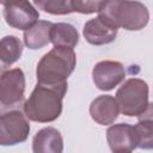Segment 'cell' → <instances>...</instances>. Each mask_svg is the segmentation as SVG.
<instances>
[{"label":"cell","instance_id":"obj_16","mask_svg":"<svg viewBox=\"0 0 153 153\" xmlns=\"http://www.w3.org/2000/svg\"><path fill=\"white\" fill-rule=\"evenodd\" d=\"M23 53V43L16 36H5L0 42V60L2 67H8L17 62Z\"/></svg>","mask_w":153,"mask_h":153},{"label":"cell","instance_id":"obj_14","mask_svg":"<svg viewBox=\"0 0 153 153\" xmlns=\"http://www.w3.org/2000/svg\"><path fill=\"white\" fill-rule=\"evenodd\" d=\"M139 121L134 126L137 134V147L142 149H153V103L137 117Z\"/></svg>","mask_w":153,"mask_h":153},{"label":"cell","instance_id":"obj_18","mask_svg":"<svg viewBox=\"0 0 153 153\" xmlns=\"http://www.w3.org/2000/svg\"><path fill=\"white\" fill-rule=\"evenodd\" d=\"M103 1H81V0H73L74 12L84 13V14H91L99 12L100 6Z\"/></svg>","mask_w":153,"mask_h":153},{"label":"cell","instance_id":"obj_6","mask_svg":"<svg viewBox=\"0 0 153 153\" xmlns=\"http://www.w3.org/2000/svg\"><path fill=\"white\" fill-rule=\"evenodd\" d=\"M25 74L20 68L4 71L0 78V104L2 110L18 106L24 100Z\"/></svg>","mask_w":153,"mask_h":153},{"label":"cell","instance_id":"obj_3","mask_svg":"<svg viewBox=\"0 0 153 153\" xmlns=\"http://www.w3.org/2000/svg\"><path fill=\"white\" fill-rule=\"evenodd\" d=\"M76 65V56L73 49L53 48L43 55L36 68L37 84L62 85L67 82Z\"/></svg>","mask_w":153,"mask_h":153},{"label":"cell","instance_id":"obj_7","mask_svg":"<svg viewBox=\"0 0 153 153\" xmlns=\"http://www.w3.org/2000/svg\"><path fill=\"white\" fill-rule=\"evenodd\" d=\"M2 13L6 23L18 30H29L32 27L39 18L38 11L35 6L25 0H13V1H2Z\"/></svg>","mask_w":153,"mask_h":153},{"label":"cell","instance_id":"obj_9","mask_svg":"<svg viewBox=\"0 0 153 153\" xmlns=\"http://www.w3.org/2000/svg\"><path fill=\"white\" fill-rule=\"evenodd\" d=\"M106 141L114 153L131 152L139 143L135 127L127 123L110 126L106 130Z\"/></svg>","mask_w":153,"mask_h":153},{"label":"cell","instance_id":"obj_12","mask_svg":"<svg viewBox=\"0 0 153 153\" xmlns=\"http://www.w3.org/2000/svg\"><path fill=\"white\" fill-rule=\"evenodd\" d=\"M33 153H62L63 139L61 133L53 127H45L38 130L32 140Z\"/></svg>","mask_w":153,"mask_h":153},{"label":"cell","instance_id":"obj_19","mask_svg":"<svg viewBox=\"0 0 153 153\" xmlns=\"http://www.w3.org/2000/svg\"><path fill=\"white\" fill-rule=\"evenodd\" d=\"M118 153H130V152H118Z\"/></svg>","mask_w":153,"mask_h":153},{"label":"cell","instance_id":"obj_10","mask_svg":"<svg viewBox=\"0 0 153 153\" xmlns=\"http://www.w3.org/2000/svg\"><path fill=\"white\" fill-rule=\"evenodd\" d=\"M117 32L118 29L100 16L86 22L82 29L85 39L93 45H104L114 42Z\"/></svg>","mask_w":153,"mask_h":153},{"label":"cell","instance_id":"obj_13","mask_svg":"<svg viewBox=\"0 0 153 153\" xmlns=\"http://www.w3.org/2000/svg\"><path fill=\"white\" fill-rule=\"evenodd\" d=\"M50 42L55 48L73 49L79 43V33L72 24L55 23L51 27Z\"/></svg>","mask_w":153,"mask_h":153},{"label":"cell","instance_id":"obj_4","mask_svg":"<svg viewBox=\"0 0 153 153\" xmlns=\"http://www.w3.org/2000/svg\"><path fill=\"white\" fill-rule=\"evenodd\" d=\"M115 98L118 103L120 111L124 116L139 117L149 104L148 85L145 80L139 78L128 79L117 90Z\"/></svg>","mask_w":153,"mask_h":153},{"label":"cell","instance_id":"obj_15","mask_svg":"<svg viewBox=\"0 0 153 153\" xmlns=\"http://www.w3.org/2000/svg\"><path fill=\"white\" fill-rule=\"evenodd\" d=\"M53 23L38 20L32 27L24 31V43L29 49H41L50 43V32Z\"/></svg>","mask_w":153,"mask_h":153},{"label":"cell","instance_id":"obj_8","mask_svg":"<svg viewBox=\"0 0 153 153\" xmlns=\"http://www.w3.org/2000/svg\"><path fill=\"white\" fill-rule=\"evenodd\" d=\"M126 78V71L121 62L105 60L96 63L92 69L94 85L102 91H111Z\"/></svg>","mask_w":153,"mask_h":153},{"label":"cell","instance_id":"obj_2","mask_svg":"<svg viewBox=\"0 0 153 153\" xmlns=\"http://www.w3.org/2000/svg\"><path fill=\"white\" fill-rule=\"evenodd\" d=\"M98 16L110 22L117 29L122 27L128 31H139L149 20V12L140 1H103Z\"/></svg>","mask_w":153,"mask_h":153},{"label":"cell","instance_id":"obj_5","mask_svg":"<svg viewBox=\"0 0 153 153\" xmlns=\"http://www.w3.org/2000/svg\"><path fill=\"white\" fill-rule=\"evenodd\" d=\"M30 133L27 117L20 110H10L0 117V143L14 146L26 141Z\"/></svg>","mask_w":153,"mask_h":153},{"label":"cell","instance_id":"obj_17","mask_svg":"<svg viewBox=\"0 0 153 153\" xmlns=\"http://www.w3.org/2000/svg\"><path fill=\"white\" fill-rule=\"evenodd\" d=\"M33 5L50 14H69L74 12L73 0H36Z\"/></svg>","mask_w":153,"mask_h":153},{"label":"cell","instance_id":"obj_1","mask_svg":"<svg viewBox=\"0 0 153 153\" xmlns=\"http://www.w3.org/2000/svg\"><path fill=\"white\" fill-rule=\"evenodd\" d=\"M67 92V82L62 85L37 84L23 105L25 116L38 123L57 120L62 112V99Z\"/></svg>","mask_w":153,"mask_h":153},{"label":"cell","instance_id":"obj_11","mask_svg":"<svg viewBox=\"0 0 153 153\" xmlns=\"http://www.w3.org/2000/svg\"><path fill=\"white\" fill-rule=\"evenodd\" d=\"M120 114V106L115 97L109 94L98 96L90 105V115L92 120L100 126L112 124Z\"/></svg>","mask_w":153,"mask_h":153}]
</instances>
